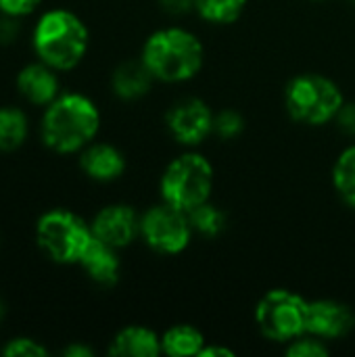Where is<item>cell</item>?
Segmentation results:
<instances>
[{
    "instance_id": "obj_1",
    "label": "cell",
    "mask_w": 355,
    "mask_h": 357,
    "mask_svg": "<svg viewBox=\"0 0 355 357\" xmlns=\"http://www.w3.org/2000/svg\"><path fill=\"white\" fill-rule=\"evenodd\" d=\"M103 115L92 96L63 90L48 107L38 111L36 138L54 157H77L100 134Z\"/></svg>"
},
{
    "instance_id": "obj_2",
    "label": "cell",
    "mask_w": 355,
    "mask_h": 357,
    "mask_svg": "<svg viewBox=\"0 0 355 357\" xmlns=\"http://www.w3.org/2000/svg\"><path fill=\"white\" fill-rule=\"evenodd\" d=\"M25 44L33 59L65 75L86 61L90 50V27L84 17L69 6H44L27 23Z\"/></svg>"
},
{
    "instance_id": "obj_3",
    "label": "cell",
    "mask_w": 355,
    "mask_h": 357,
    "mask_svg": "<svg viewBox=\"0 0 355 357\" xmlns=\"http://www.w3.org/2000/svg\"><path fill=\"white\" fill-rule=\"evenodd\" d=\"M92 238L90 220H84L69 207H48L31 224L36 251L59 268L77 266Z\"/></svg>"
},
{
    "instance_id": "obj_4",
    "label": "cell",
    "mask_w": 355,
    "mask_h": 357,
    "mask_svg": "<svg viewBox=\"0 0 355 357\" xmlns=\"http://www.w3.org/2000/svg\"><path fill=\"white\" fill-rule=\"evenodd\" d=\"M201 40L182 27H165L153 31L142 46L140 59L155 79L180 84L192 79L203 67Z\"/></svg>"
},
{
    "instance_id": "obj_5",
    "label": "cell",
    "mask_w": 355,
    "mask_h": 357,
    "mask_svg": "<svg viewBox=\"0 0 355 357\" xmlns=\"http://www.w3.org/2000/svg\"><path fill=\"white\" fill-rule=\"evenodd\" d=\"M289 115L305 126H324L337 117L345 105L341 88L326 75L301 73L293 77L285 92Z\"/></svg>"
},
{
    "instance_id": "obj_6",
    "label": "cell",
    "mask_w": 355,
    "mask_h": 357,
    "mask_svg": "<svg viewBox=\"0 0 355 357\" xmlns=\"http://www.w3.org/2000/svg\"><path fill=\"white\" fill-rule=\"evenodd\" d=\"M213 188V167L199 153L176 157L161 176V199L182 211H190L209 201Z\"/></svg>"
},
{
    "instance_id": "obj_7",
    "label": "cell",
    "mask_w": 355,
    "mask_h": 357,
    "mask_svg": "<svg viewBox=\"0 0 355 357\" xmlns=\"http://www.w3.org/2000/svg\"><path fill=\"white\" fill-rule=\"evenodd\" d=\"M308 305L301 295L274 289L266 293L255 307V322L262 335L276 343H291L301 335H308Z\"/></svg>"
},
{
    "instance_id": "obj_8",
    "label": "cell",
    "mask_w": 355,
    "mask_h": 357,
    "mask_svg": "<svg viewBox=\"0 0 355 357\" xmlns=\"http://www.w3.org/2000/svg\"><path fill=\"white\" fill-rule=\"evenodd\" d=\"M192 232L188 213L165 201L140 215V238L149 249L163 255L182 253L188 247Z\"/></svg>"
},
{
    "instance_id": "obj_9",
    "label": "cell",
    "mask_w": 355,
    "mask_h": 357,
    "mask_svg": "<svg viewBox=\"0 0 355 357\" xmlns=\"http://www.w3.org/2000/svg\"><path fill=\"white\" fill-rule=\"evenodd\" d=\"M13 90L17 100L36 113L48 107L65 90L63 73L31 56L13 71Z\"/></svg>"
},
{
    "instance_id": "obj_10",
    "label": "cell",
    "mask_w": 355,
    "mask_h": 357,
    "mask_svg": "<svg viewBox=\"0 0 355 357\" xmlns=\"http://www.w3.org/2000/svg\"><path fill=\"white\" fill-rule=\"evenodd\" d=\"M90 228L94 238L121 251L140 236V215L132 205L109 203L92 215Z\"/></svg>"
},
{
    "instance_id": "obj_11",
    "label": "cell",
    "mask_w": 355,
    "mask_h": 357,
    "mask_svg": "<svg viewBox=\"0 0 355 357\" xmlns=\"http://www.w3.org/2000/svg\"><path fill=\"white\" fill-rule=\"evenodd\" d=\"M213 117L203 100L184 98L167 113V128L180 144L197 146L213 132Z\"/></svg>"
},
{
    "instance_id": "obj_12",
    "label": "cell",
    "mask_w": 355,
    "mask_h": 357,
    "mask_svg": "<svg viewBox=\"0 0 355 357\" xmlns=\"http://www.w3.org/2000/svg\"><path fill=\"white\" fill-rule=\"evenodd\" d=\"M36 136L33 111L19 100L0 102V155H19Z\"/></svg>"
},
{
    "instance_id": "obj_13",
    "label": "cell",
    "mask_w": 355,
    "mask_h": 357,
    "mask_svg": "<svg viewBox=\"0 0 355 357\" xmlns=\"http://www.w3.org/2000/svg\"><path fill=\"white\" fill-rule=\"evenodd\" d=\"M77 167L90 182L111 184L126 174L128 163L115 144L96 138L82 153H77Z\"/></svg>"
},
{
    "instance_id": "obj_14",
    "label": "cell",
    "mask_w": 355,
    "mask_h": 357,
    "mask_svg": "<svg viewBox=\"0 0 355 357\" xmlns=\"http://www.w3.org/2000/svg\"><path fill=\"white\" fill-rule=\"evenodd\" d=\"M355 326L354 312L339 301L322 299L308 305V335L318 339H341Z\"/></svg>"
},
{
    "instance_id": "obj_15",
    "label": "cell",
    "mask_w": 355,
    "mask_h": 357,
    "mask_svg": "<svg viewBox=\"0 0 355 357\" xmlns=\"http://www.w3.org/2000/svg\"><path fill=\"white\" fill-rule=\"evenodd\" d=\"M77 268L96 287H103V289L115 287L119 282V274H121L119 251L98 238H92L88 249L84 251Z\"/></svg>"
},
{
    "instance_id": "obj_16",
    "label": "cell",
    "mask_w": 355,
    "mask_h": 357,
    "mask_svg": "<svg viewBox=\"0 0 355 357\" xmlns=\"http://www.w3.org/2000/svg\"><path fill=\"white\" fill-rule=\"evenodd\" d=\"M155 77L142 59H128L111 73V90L121 100H136L149 94Z\"/></svg>"
},
{
    "instance_id": "obj_17",
    "label": "cell",
    "mask_w": 355,
    "mask_h": 357,
    "mask_svg": "<svg viewBox=\"0 0 355 357\" xmlns=\"http://www.w3.org/2000/svg\"><path fill=\"white\" fill-rule=\"evenodd\" d=\"M161 354V337L146 326H126L109 343V356L115 357H157Z\"/></svg>"
},
{
    "instance_id": "obj_18",
    "label": "cell",
    "mask_w": 355,
    "mask_h": 357,
    "mask_svg": "<svg viewBox=\"0 0 355 357\" xmlns=\"http://www.w3.org/2000/svg\"><path fill=\"white\" fill-rule=\"evenodd\" d=\"M205 347V335L190 324H176L161 337V351L169 357L199 356Z\"/></svg>"
},
{
    "instance_id": "obj_19",
    "label": "cell",
    "mask_w": 355,
    "mask_h": 357,
    "mask_svg": "<svg viewBox=\"0 0 355 357\" xmlns=\"http://www.w3.org/2000/svg\"><path fill=\"white\" fill-rule=\"evenodd\" d=\"M247 6V0H195V10L209 23H234Z\"/></svg>"
},
{
    "instance_id": "obj_20",
    "label": "cell",
    "mask_w": 355,
    "mask_h": 357,
    "mask_svg": "<svg viewBox=\"0 0 355 357\" xmlns=\"http://www.w3.org/2000/svg\"><path fill=\"white\" fill-rule=\"evenodd\" d=\"M333 184L341 199L355 207V144L339 155L333 169Z\"/></svg>"
},
{
    "instance_id": "obj_21",
    "label": "cell",
    "mask_w": 355,
    "mask_h": 357,
    "mask_svg": "<svg viewBox=\"0 0 355 357\" xmlns=\"http://www.w3.org/2000/svg\"><path fill=\"white\" fill-rule=\"evenodd\" d=\"M188 220H190V226L195 232L203 234V236H218L224 226H226V215L220 207H216L213 203L205 201L203 205L195 207L188 211Z\"/></svg>"
},
{
    "instance_id": "obj_22",
    "label": "cell",
    "mask_w": 355,
    "mask_h": 357,
    "mask_svg": "<svg viewBox=\"0 0 355 357\" xmlns=\"http://www.w3.org/2000/svg\"><path fill=\"white\" fill-rule=\"evenodd\" d=\"M0 356L4 357H46L50 356V349L46 343L33 335L27 333H17L10 335L2 341L0 345Z\"/></svg>"
},
{
    "instance_id": "obj_23",
    "label": "cell",
    "mask_w": 355,
    "mask_h": 357,
    "mask_svg": "<svg viewBox=\"0 0 355 357\" xmlns=\"http://www.w3.org/2000/svg\"><path fill=\"white\" fill-rule=\"evenodd\" d=\"M27 38V21L0 15V50L15 48Z\"/></svg>"
},
{
    "instance_id": "obj_24",
    "label": "cell",
    "mask_w": 355,
    "mask_h": 357,
    "mask_svg": "<svg viewBox=\"0 0 355 357\" xmlns=\"http://www.w3.org/2000/svg\"><path fill=\"white\" fill-rule=\"evenodd\" d=\"M287 356L291 357H326L328 356V347L324 345L322 339L314 337V335H301L295 341H291V345L287 347Z\"/></svg>"
},
{
    "instance_id": "obj_25",
    "label": "cell",
    "mask_w": 355,
    "mask_h": 357,
    "mask_svg": "<svg viewBox=\"0 0 355 357\" xmlns=\"http://www.w3.org/2000/svg\"><path fill=\"white\" fill-rule=\"evenodd\" d=\"M44 2L46 0H0V15L31 21L44 8Z\"/></svg>"
},
{
    "instance_id": "obj_26",
    "label": "cell",
    "mask_w": 355,
    "mask_h": 357,
    "mask_svg": "<svg viewBox=\"0 0 355 357\" xmlns=\"http://www.w3.org/2000/svg\"><path fill=\"white\" fill-rule=\"evenodd\" d=\"M243 128H245V121H243L241 113H236L232 109H224L213 117V132L224 140L239 136L243 132Z\"/></svg>"
},
{
    "instance_id": "obj_27",
    "label": "cell",
    "mask_w": 355,
    "mask_h": 357,
    "mask_svg": "<svg viewBox=\"0 0 355 357\" xmlns=\"http://www.w3.org/2000/svg\"><path fill=\"white\" fill-rule=\"evenodd\" d=\"M59 354L65 357H92L94 356V349L90 345L82 343V341H71L65 347H61Z\"/></svg>"
},
{
    "instance_id": "obj_28",
    "label": "cell",
    "mask_w": 355,
    "mask_h": 357,
    "mask_svg": "<svg viewBox=\"0 0 355 357\" xmlns=\"http://www.w3.org/2000/svg\"><path fill=\"white\" fill-rule=\"evenodd\" d=\"M335 119L347 134H355V105H343Z\"/></svg>"
},
{
    "instance_id": "obj_29",
    "label": "cell",
    "mask_w": 355,
    "mask_h": 357,
    "mask_svg": "<svg viewBox=\"0 0 355 357\" xmlns=\"http://www.w3.org/2000/svg\"><path fill=\"white\" fill-rule=\"evenodd\" d=\"M159 4L169 15H184L195 8V0H159Z\"/></svg>"
},
{
    "instance_id": "obj_30",
    "label": "cell",
    "mask_w": 355,
    "mask_h": 357,
    "mask_svg": "<svg viewBox=\"0 0 355 357\" xmlns=\"http://www.w3.org/2000/svg\"><path fill=\"white\" fill-rule=\"evenodd\" d=\"M232 357L234 356V351L232 349H226V347H218V345H213V347H203V351L199 354V357Z\"/></svg>"
},
{
    "instance_id": "obj_31",
    "label": "cell",
    "mask_w": 355,
    "mask_h": 357,
    "mask_svg": "<svg viewBox=\"0 0 355 357\" xmlns=\"http://www.w3.org/2000/svg\"><path fill=\"white\" fill-rule=\"evenodd\" d=\"M8 314H10V307H8L6 299L0 295V328H4V324H6V320H8Z\"/></svg>"
},
{
    "instance_id": "obj_32",
    "label": "cell",
    "mask_w": 355,
    "mask_h": 357,
    "mask_svg": "<svg viewBox=\"0 0 355 357\" xmlns=\"http://www.w3.org/2000/svg\"><path fill=\"white\" fill-rule=\"evenodd\" d=\"M0 253H2V236H0Z\"/></svg>"
},
{
    "instance_id": "obj_33",
    "label": "cell",
    "mask_w": 355,
    "mask_h": 357,
    "mask_svg": "<svg viewBox=\"0 0 355 357\" xmlns=\"http://www.w3.org/2000/svg\"><path fill=\"white\" fill-rule=\"evenodd\" d=\"M354 2H355V0H354Z\"/></svg>"
}]
</instances>
